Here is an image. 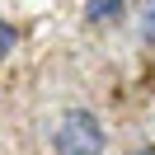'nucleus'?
<instances>
[{"instance_id": "obj_1", "label": "nucleus", "mask_w": 155, "mask_h": 155, "mask_svg": "<svg viewBox=\"0 0 155 155\" xmlns=\"http://www.w3.org/2000/svg\"><path fill=\"white\" fill-rule=\"evenodd\" d=\"M52 155H108V132L89 108H66L52 127Z\"/></svg>"}, {"instance_id": "obj_2", "label": "nucleus", "mask_w": 155, "mask_h": 155, "mask_svg": "<svg viewBox=\"0 0 155 155\" xmlns=\"http://www.w3.org/2000/svg\"><path fill=\"white\" fill-rule=\"evenodd\" d=\"M136 33H141V42L155 47V0H136Z\"/></svg>"}, {"instance_id": "obj_3", "label": "nucleus", "mask_w": 155, "mask_h": 155, "mask_svg": "<svg viewBox=\"0 0 155 155\" xmlns=\"http://www.w3.org/2000/svg\"><path fill=\"white\" fill-rule=\"evenodd\" d=\"M127 0H89V10H85V19L89 24H104V19H113L117 10H122Z\"/></svg>"}, {"instance_id": "obj_4", "label": "nucleus", "mask_w": 155, "mask_h": 155, "mask_svg": "<svg viewBox=\"0 0 155 155\" xmlns=\"http://www.w3.org/2000/svg\"><path fill=\"white\" fill-rule=\"evenodd\" d=\"M14 38H19V33H14V24H5V19H0V61H5V52L14 47Z\"/></svg>"}, {"instance_id": "obj_5", "label": "nucleus", "mask_w": 155, "mask_h": 155, "mask_svg": "<svg viewBox=\"0 0 155 155\" xmlns=\"http://www.w3.org/2000/svg\"><path fill=\"white\" fill-rule=\"evenodd\" d=\"M132 155H155V146H141V150H132Z\"/></svg>"}]
</instances>
